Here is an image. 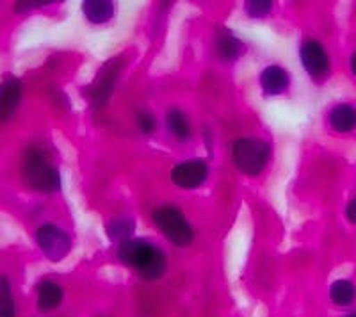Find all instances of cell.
<instances>
[{"instance_id": "obj_21", "label": "cell", "mask_w": 356, "mask_h": 317, "mask_svg": "<svg viewBox=\"0 0 356 317\" xmlns=\"http://www.w3.org/2000/svg\"><path fill=\"white\" fill-rule=\"evenodd\" d=\"M139 127L145 134H152L157 127V122H155V116L152 113H141L139 114Z\"/></svg>"}, {"instance_id": "obj_22", "label": "cell", "mask_w": 356, "mask_h": 317, "mask_svg": "<svg viewBox=\"0 0 356 317\" xmlns=\"http://www.w3.org/2000/svg\"><path fill=\"white\" fill-rule=\"evenodd\" d=\"M346 216H348V220L351 221L353 225H356V198L351 200L346 207Z\"/></svg>"}, {"instance_id": "obj_23", "label": "cell", "mask_w": 356, "mask_h": 317, "mask_svg": "<svg viewBox=\"0 0 356 317\" xmlns=\"http://www.w3.org/2000/svg\"><path fill=\"white\" fill-rule=\"evenodd\" d=\"M351 72L355 74V77H356V52L351 56Z\"/></svg>"}, {"instance_id": "obj_8", "label": "cell", "mask_w": 356, "mask_h": 317, "mask_svg": "<svg viewBox=\"0 0 356 317\" xmlns=\"http://www.w3.org/2000/svg\"><path fill=\"white\" fill-rule=\"evenodd\" d=\"M22 98V84L18 79H9L0 84V122H6L15 114Z\"/></svg>"}, {"instance_id": "obj_17", "label": "cell", "mask_w": 356, "mask_h": 317, "mask_svg": "<svg viewBox=\"0 0 356 317\" xmlns=\"http://www.w3.org/2000/svg\"><path fill=\"white\" fill-rule=\"evenodd\" d=\"M164 273H166V257H164L161 250H155L154 257L139 269V275L145 280H157Z\"/></svg>"}, {"instance_id": "obj_11", "label": "cell", "mask_w": 356, "mask_h": 317, "mask_svg": "<svg viewBox=\"0 0 356 317\" xmlns=\"http://www.w3.org/2000/svg\"><path fill=\"white\" fill-rule=\"evenodd\" d=\"M116 66L107 65V68L104 70V75H98L97 82L91 88V98L97 106H102V104L107 102L109 95L113 93L114 82H116Z\"/></svg>"}, {"instance_id": "obj_2", "label": "cell", "mask_w": 356, "mask_h": 317, "mask_svg": "<svg viewBox=\"0 0 356 317\" xmlns=\"http://www.w3.org/2000/svg\"><path fill=\"white\" fill-rule=\"evenodd\" d=\"M271 157V148L257 138H243L234 143V163L246 175H260Z\"/></svg>"}, {"instance_id": "obj_6", "label": "cell", "mask_w": 356, "mask_h": 317, "mask_svg": "<svg viewBox=\"0 0 356 317\" xmlns=\"http://www.w3.org/2000/svg\"><path fill=\"white\" fill-rule=\"evenodd\" d=\"M300 59L303 68L314 79L324 77L330 72L328 54H326V50H324V47L321 45L319 41H305L300 49Z\"/></svg>"}, {"instance_id": "obj_19", "label": "cell", "mask_w": 356, "mask_h": 317, "mask_svg": "<svg viewBox=\"0 0 356 317\" xmlns=\"http://www.w3.org/2000/svg\"><path fill=\"white\" fill-rule=\"evenodd\" d=\"M0 317H15L11 285L6 277H0Z\"/></svg>"}, {"instance_id": "obj_7", "label": "cell", "mask_w": 356, "mask_h": 317, "mask_svg": "<svg viewBox=\"0 0 356 317\" xmlns=\"http://www.w3.org/2000/svg\"><path fill=\"white\" fill-rule=\"evenodd\" d=\"M155 250L157 248H155L154 244L146 243L145 239H129L120 244L118 257H120V261L123 264L136 268L139 271L154 257Z\"/></svg>"}, {"instance_id": "obj_4", "label": "cell", "mask_w": 356, "mask_h": 317, "mask_svg": "<svg viewBox=\"0 0 356 317\" xmlns=\"http://www.w3.org/2000/svg\"><path fill=\"white\" fill-rule=\"evenodd\" d=\"M36 239L41 252L54 262L65 259L72 248V241H70L68 234L56 225H43V227L38 228Z\"/></svg>"}, {"instance_id": "obj_13", "label": "cell", "mask_w": 356, "mask_h": 317, "mask_svg": "<svg viewBox=\"0 0 356 317\" xmlns=\"http://www.w3.org/2000/svg\"><path fill=\"white\" fill-rule=\"evenodd\" d=\"M243 43H241L230 31H221L216 36V54L222 61H234L243 54Z\"/></svg>"}, {"instance_id": "obj_15", "label": "cell", "mask_w": 356, "mask_h": 317, "mask_svg": "<svg viewBox=\"0 0 356 317\" xmlns=\"http://www.w3.org/2000/svg\"><path fill=\"white\" fill-rule=\"evenodd\" d=\"M330 298L335 305L348 307L351 305L356 298V287L349 280H337L330 287Z\"/></svg>"}, {"instance_id": "obj_14", "label": "cell", "mask_w": 356, "mask_h": 317, "mask_svg": "<svg viewBox=\"0 0 356 317\" xmlns=\"http://www.w3.org/2000/svg\"><path fill=\"white\" fill-rule=\"evenodd\" d=\"M86 18L93 24H104L114 15V4L111 0H88L82 4Z\"/></svg>"}, {"instance_id": "obj_20", "label": "cell", "mask_w": 356, "mask_h": 317, "mask_svg": "<svg viewBox=\"0 0 356 317\" xmlns=\"http://www.w3.org/2000/svg\"><path fill=\"white\" fill-rule=\"evenodd\" d=\"M246 13L250 17L253 18H264L266 15H269L273 9V2L271 0H248L246 4Z\"/></svg>"}, {"instance_id": "obj_10", "label": "cell", "mask_w": 356, "mask_h": 317, "mask_svg": "<svg viewBox=\"0 0 356 317\" xmlns=\"http://www.w3.org/2000/svg\"><path fill=\"white\" fill-rule=\"evenodd\" d=\"M330 125L335 132L348 134L356 129V109L349 104H339L330 113Z\"/></svg>"}, {"instance_id": "obj_18", "label": "cell", "mask_w": 356, "mask_h": 317, "mask_svg": "<svg viewBox=\"0 0 356 317\" xmlns=\"http://www.w3.org/2000/svg\"><path fill=\"white\" fill-rule=\"evenodd\" d=\"M107 232H109V237L113 241H125L130 239L134 232V221L130 218H120V220L111 221L109 227H107Z\"/></svg>"}, {"instance_id": "obj_12", "label": "cell", "mask_w": 356, "mask_h": 317, "mask_svg": "<svg viewBox=\"0 0 356 317\" xmlns=\"http://www.w3.org/2000/svg\"><path fill=\"white\" fill-rule=\"evenodd\" d=\"M63 301V289L54 282L44 280L38 285V309L41 312H50L57 309Z\"/></svg>"}, {"instance_id": "obj_16", "label": "cell", "mask_w": 356, "mask_h": 317, "mask_svg": "<svg viewBox=\"0 0 356 317\" xmlns=\"http://www.w3.org/2000/svg\"><path fill=\"white\" fill-rule=\"evenodd\" d=\"M168 129H170L171 134L175 136L180 141H186L191 136V125L189 120H187L186 114L178 109H171L168 113Z\"/></svg>"}, {"instance_id": "obj_24", "label": "cell", "mask_w": 356, "mask_h": 317, "mask_svg": "<svg viewBox=\"0 0 356 317\" xmlns=\"http://www.w3.org/2000/svg\"><path fill=\"white\" fill-rule=\"evenodd\" d=\"M348 317H356V312H353V314H349Z\"/></svg>"}, {"instance_id": "obj_5", "label": "cell", "mask_w": 356, "mask_h": 317, "mask_svg": "<svg viewBox=\"0 0 356 317\" xmlns=\"http://www.w3.org/2000/svg\"><path fill=\"white\" fill-rule=\"evenodd\" d=\"M209 177V166L203 158H191L177 164L171 170V180L182 189H195L200 187Z\"/></svg>"}, {"instance_id": "obj_1", "label": "cell", "mask_w": 356, "mask_h": 317, "mask_svg": "<svg viewBox=\"0 0 356 317\" xmlns=\"http://www.w3.org/2000/svg\"><path fill=\"white\" fill-rule=\"evenodd\" d=\"M24 175L33 189L41 193H54L61 187L59 171L49 163L44 152L38 148H29L24 158Z\"/></svg>"}, {"instance_id": "obj_9", "label": "cell", "mask_w": 356, "mask_h": 317, "mask_svg": "<svg viewBox=\"0 0 356 317\" xmlns=\"http://www.w3.org/2000/svg\"><path fill=\"white\" fill-rule=\"evenodd\" d=\"M289 74L280 66H267L260 74V84H262L264 91L269 95H280L284 93L289 88Z\"/></svg>"}, {"instance_id": "obj_3", "label": "cell", "mask_w": 356, "mask_h": 317, "mask_svg": "<svg viewBox=\"0 0 356 317\" xmlns=\"http://www.w3.org/2000/svg\"><path fill=\"white\" fill-rule=\"evenodd\" d=\"M154 221L168 239L177 246H187L193 241V228L184 214L175 207H161L154 212Z\"/></svg>"}]
</instances>
